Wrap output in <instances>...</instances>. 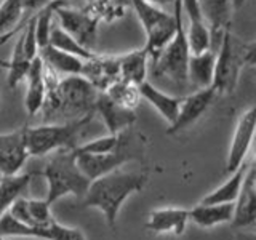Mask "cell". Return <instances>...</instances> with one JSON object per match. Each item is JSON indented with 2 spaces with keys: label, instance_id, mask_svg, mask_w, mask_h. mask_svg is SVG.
Returning <instances> with one entry per match:
<instances>
[{
  "label": "cell",
  "instance_id": "obj_1",
  "mask_svg": "<svg viewBox=\"0 0 256 240\" xmlns=\"http://www.w3.org/2000/svg\"><path fill=\"white\" fill-rule=\"evenodd\" d=\"M58 77L60 76L56 72L45 66L46 96L40 109L44 110L45 118L52 120L53 124L56 117L66 116L69 122V120L94 114V101L100 92L82 76Z\"/></svg>",
  "mask_w": 256,
  "mask_h": 240
},
{
  "label": "cell",
  "instance_id": "obj_2",
  "mask_svg": "<svg viewBox=\"0 0 256 240\" xmlns=\"http://www.w3.org/2000/svg\"><path fill=\"white\" fill-rule=\"evenodd\" d=\"M148 184V174L138 172L117 170L102 174L90 182L85 196L82 197V205L85 208H98L106 216L110 228H116L117 216L124 202L134 192H140Z\"/></svg>",
  "mask_w": 256,
  "mask_h": 240
},
{
  "label": "cell",
  "instance_id": "obj_3",
  "mask_svg": "<svg viewBox=\"0 0 256 240\" xmlns=\"http://www.w3.org/2000/svg\"><path fill=\"white\" fill-rule=\"evenodd\" d=\"M94 114L61 124H46L40 126H24V141L29 156L42 157L61 149H74L80 133L90 125Z\"/></svg>",
  "mask_w": 256,
  "mask_h": 240
},
{
  "label": "cell",
  "instance_id": "obj_4",
  "mask_svg": "<svg viewBox=\"0 0 256 240\" xmlns=\"http://www.w3.org/2000/svg\"><path fill=\"white\" fill-rule=\"evenodd\" d=\"M214 72L212 86L218 94L230 93L238 84L240 72L246 64L253 62L254 45H242L237 42L230 28L224 29L220 38L218 50H214Z\"/></svg>",
  "mask_w": 256,
  "mask_h": 240
},
{
  "label": "cell",
  "instance_id": "obj_5",
  "mask_svg": "<svg viewBox=\"0 0 256 240\" xmlns=\"http://www.w3.org/2000/svg\"><path fill=\"white\" fill-rule=\"evenodd\" d=\"M44 176L48 182V194L45 200L50 205L69 194L84 197L92 182L77 166L72 149L53 152L52 158L44 168Z\"/></svg>",
  "mask_w": 256,
  "mask_h": 240
},
{
  "label": "cell",
  "instance_id": "obj_6",
  "mask_svg": "<svg viewBox=\"0 0 256 240\" xmlns=\"http://www.w3.org/2000/svg\"><path fill=\"white\" fill-rule=\"evenodd\" d=\"M173 13L176 18V30L173 38L168 42L157 58L152 61V72L157 77H168L176 84L188 82V62H189V44L186 37V29L182 22V6L180 0H174Z\"/></svg>",
  "mask_w": 256,
  "mask_h": 240
},
{
  "label": "cell",
  "instance_id": "obj_7",
  "mask_svg": "<svg viewBox=\"0 0 256 240\" xmlns=\"http://www.w3.org/2000/svg\"><path fill=\"white\" fill-rule=\"evenodd\" d=\"M130 6L134 10L141 26L144 28V32H146L144 50L149 53V60L154 61L174 36V13H168L164 8L148 4L146 0H130Z\"/></svg>",
  "mask_w": 256,
  "mask_h": 240
},
{
  "label": "cell",
  "instance_id": "obj_8",
  "mask_svg": "<svg viewBox=\"0 0 256 240\" xmlns=\"http://www.w3.org/2000/svg\"><path fill=\"white\" fill-rule=\"evenodd\" d=\"M130 140V133H128V130H125L122 133V141H120L118 148L112 152H108V154H76L72 150L76 156V164L80 168V172L90 181H93L102 174L117 170L124 164L130 162V160L140 156L138 150L132 146Z\"/></svg>",
  "mask_w": 256,
  "mask_h": 240
},
{
  "label": "cell",
  "instance_id": "obj_9",
  "mask_svg": "<svg viewBox=\"0 0 256 240\" xmlns=\"http://www.w3.org/2000/svg\"><path fill=\"white\" fill-rule=\"evenodd\" d=\"M0 236L4 237H36L45 240H86L77 228L62 226L54 218L42 226H26L13 220L6 212L0 216Z\"/></svg>",
  "mask_w": 256,
  "mask_h": 240
},
{
  "label": "cell",
  "instance_id": "obj_10",
  "mask_svg": "<svg viewBox=\"0 0 256 240\" xmlns=\"http://www.w3.org/2000/svg\"><path fill=\"white\" fill-rule=\"evenodd\" d=\"M54 16H58L60 26L74 37L78 44L90 48L96 42V34H98L100 21L93 14L88 13L85 8L77 10V8L68 6V4H58L54 8Z\"/></svg>",
  "mask_w": 256,
  "mask_h": 240
},
{
  "label": "cell",
  "instance_id": "obj_11",
  "mask_svg": "<svg viewBox=\"0 0 256 240\" xmlns=\"http://www.w3.org/2000/svg\"><path fill=\"white\" fill-rule=\"evenodd\" d=\"M216 96H218V92L213 86H206V88H198L197 92L186 96V98H181L178 116H176L174 122L170 124V126L166 128V134L180 133L184 128L194 125L210 109L213 101L216 100Z\"/></svg>",
  "mask_w": 256,
  "mask_h": 240
},
{
  "label": "cell",
  "instance_id": "obj_12",
  "mask_svg": "<svg viewBox=\"0 0 256 240\" xmlns=\"http://www.w3.org/2000/svg\"><path fill=\"white\" fill-rule=\"evenodd\" d=\"M254 128H256V109L254 106H252L238 117L234 134H232V142L226 160L228 173L236 172L245 162V157L248 154V150H250V146L254 138Z\"/></svg>",
  "mask_w": 256,
  "mask_h": 240
},
{
  "label": "cell",
  "instance_id": "obj_13",
  "mask_svg": "<svg viewBox=\"0 0 256 240\" xmlns=\"http://www.w3.org/2000/svg\"><path fill=\"white\" fill-rule=\"evenodd\" d=\"M29 152L24 141L22 128L0 134V174H16L26 164Z\"/></svg>",
  "mask_w": 256,
  "mask_h": 240
},
{
  "label": "cell",
  "instance_id": "obj_14",
  "mask_svg": "<svg viewBox=\"0 0 256 240\" xmlns=\"http://www.w3.org/2000/svg\"><path fill=\"white\" fill-rule=\"evenodd\" d=\"M256 221V172L254 165H248L242 188L234 202V214H232V226L248 228Z\"/></svg>",
  "mask_w": 256,
  "mask_h": 240
},
{
  "label": "cell",
  "instance_id": "obj_15",
  "mask_svg": "<svg viewBox=\"0 0 256 240\" xmlns=\"http://www.w3.org/2000/svg\"><path fill=\"white\" fill-rule=\"evenodd\" d=\"M94 114L101 116L109 134H118L125 130H130L132 125L136 122V114L133 109L118 106L104 93H98L96 96Z\"/></svg>",
  "mask_w": 256,
  "mask_h": 240
},
{
  "label": "cell",
  "instance_id": "obj_16",
  "mask_svg": "<svg viewBox=\"0 0 256 240\" xmlns=\"http://www.w3.org/2000/svg\"><path fill=\"white\" fill-rule=\"evenodd\" d=\"M82 77L86 78L100 93L118 80V56L94 54L84 62Z\"/></svg>",
  "mask_w": 256,
  "mask_h": 240
},
{
  "label": "cell",
  "instance_id": "obj_17",
  "mask_svg": "<svg viewBox=\"0 0 256 240\" xmlns=\"http://www.w3.org/2000/svg\"><path fill=\"white\" fill-rule=\"evenodd\" d=\"M24 80H28L26 96H24V108H26L29 117H34L37 112L42 109L45 96H46V85H45V64L42 58L37 54L30 61L29 70Z\"/></svg>",
  "mask_w": 256,
  "mask_h": 240
},
{
  "label": "cell",
  "instance_id": "obj_18",
  "mask_svg": "<svg viewBox=\"0 0 256 240\" xmlns=\"http://www.w3.org/2000/svg\"><path fill=\"white\" fill-rule=\"evenodd\" d=\"M198 5L206 26L210 29L213 48L216 42L220 44L224 29L230 28V12L234 10L232 2L230 0H198Z\"/></svg>",
  "mask_w": 256,
  "mask_h": 240
},
{
  "label": "cell",
  "instance_id": "obj_19",
  "mask_svg": "<svg viewBox=\"0 0 256 240\" xmlns=\"http://www.w3.org/2000/svg\"><path fill=\"white\" fill-rule=\"evenodd\" d=\"M189 221V210L186 208H158L149 213V221L146 228L156 234L162 232H174L182 236Z\"/></svg>",
  "mask_w": 256,
  "mask_h": 240
},
{
  "label": "cell",
  "instance_id": "obj_20",
  "mask_svg": "<svg viewBox=\"0 0 256 240\" xmlns=\"http://www.w3.org/2000/svg\"><path fill=\"white\" fill-rule=\"evenodd\" d=\"M38 56L42 58L45 66L58 76H82L85 61L74 54L61 52L52 45H45L38 50Z\"/></svg>",
  "mask_w": 256,
  "mask_h": 240
},
{
  "label": "cell",
  "instance_id": "obj_21",
  "mask_svg": "<svg viewBox=\"0 0 256 240\" xmlns=\"http://www.w3.org/2000/svg\"><path fill=\"white\" fill-rule=\"evenodd\" d=\"M138 92L142 100H146L152 108H156L157 112L162 116L168 124H173L176 116H178L181 98L176 96L166 94L164 92H160L158 88H156L150 82L144 80L142 84L138 85Z\"/></svg>",
  "mask_w": 256,
  "mask_h": 240
},
{
  "label": "cell",
  "instance_id": "obj_22",
  "mask_svg": "<svg viewBox=\"0 0 256 240\" xmlns=\"http://www.w3.org/2000/svg\"><path fill=\"white\" fill-rule=\"evenodd\" d=\"M148 62L149 53L144 50V46L140 50H133L126 54L118 56V77L120 80L138 86L146 80L148 76Z\"/></svg>",
  "mask_w": 256,
  "mask_h": 240
},
{
  "label": "cell",
  "instance_id": "obj_23",
  "mask_svg": "<svg viewBox=\"0 0 256 240\" xmlns=\"http://www.w3.org/2000/svg\"><path fill=\"white\" fill-rule=\"evenodd\" d=\"M232 214H234V204H198L189 210V221L196 222L200 228H213L216 224L230 222Z\"/></svg>",
  "mask_w": 256,
  "mask_h": 240
},
{
  "label": "cell",
  "instance_id": "obj_24",
  "mask_svg": "<svg viewBox=\"0 0 256 240\" xmlns=\"http://www.w3.org/2000/svg\"><path fill=\"white\" fill-rule=\"evenodd\" d=\"M214 58L216 53L213 48L197 54H190L188 62V80H190L197 88L212 86L213 72H214Z\"/></svg>",
  "mask_w": 256,
  "mask_h": 240
},
{
  "label": "cell",
  "instance_id": "obj_25",
  "mask_svg": "<svg viewBox=\"0 0 256 240\" xmlns=\"http://www.w3.org/2000/svg\"><path fill=\"white\" fill-rule=\"evenodd\" d=\"M248 165L244 162L240 165L236 172L230 173V178L222 182L220 188H216L214 190H212L210 194H206L198 204L202 205H214V204H234L236 198L240 192V188H242V182L245 178V173L248 170Z\"/></svg>",
  "mask_w": 256,
  "mask_h": 240
},
{
  "label": "cell",
  "instance_id": "obj_26",
  "mask_svg": "<svg viewBox=\"0 0 256 240\" xmlns=\"http://www.w3.org/2000/svg\"><path fill=\"white\" fill-rule=\"evenodd\" d=\"M32 180L30 173L6 174L0 180V216H2L16 198L22 197Z\"/></svg>",
  "mask_w": 256,
  "mask_h": 240
},
{
  "label": "cell",
  "instance_id": "obj_27",
  "mask_svg": "<svg viewBox=\"0 0 256 240\" xmlns=\"http://www.w3.org/2000/svg\"><path fill=\"white\" fill-rule=\"evenodd\" d=\"M30 61L26 53L22 50V42H21V37H18L16 40V45L13 48V53H12V58L8 61H0V68L6 69V85L10 88L18 86V84L21 80H24L26 77L29 66H30Z\"/></svg>",
  "mask_w": 256,
  "mask_h": 240
},
{
  "label": "cell",
  "instance_id": "obj_28",
  "mask_svg": "<svg viewBox=\"0 0 256 240\" xmlns=\"http://www.w3.org/2000/svg\"><path fill=\"white\" fill-rule=\"evenodd\" d=\"M48 45H52L54 48H58L61 52H66L77 56L80 60H90L96 53H93L90 48L84 46L82 44H78L77 40L72 37L70 34H68L60 24H52V29H50V38H48Z\"/></svg>",
  "mask_w": 256,
  "mask_h": 240
},
{
  "label": "cell",
  "instance_id": "obj_29",
  "mask_svg": "<svg viewBox=\"0 0 256 240\" xmlns=\"http://www.w3.org/2000/svg\"><path fill=\"white\" fill-rule=\"evenodd\" d=\"M126 6H130V0H88L85 10L100 22H110L124 16Z\"/></svg>",
  "mask_w": 256,
  "mask_h": 240
},
{
  "label": "cell",
  "instance_id": "obj_30",
  "mask_svg": "<svg viewBox=\"0 0 256 240\" xmlns=\"http://www.w3.org/2000/svg\"><path fill=\"white\" fill-rule=\"evenodd\" d=\"M101 93H104L109 100L117 102L118 106H124V108L133 109V110L138 108V104L141 101L138 86L133 85V84L124 82V80H120V78L116 80V82L112 84L108 90H104Z\"/></svg>",
  "mask_w": 256,
  "mask_h": 240
},
{
  "label": "cell",
  "instance_id": "obj_31",
  "mask_svg": "<svg viewBox=\"0 0 256 240\" xmlns=\"http://www.w3.org/2000/svg\"><path fill=\"white\" fill-rule=\"evenodd\" d=\"M22 14V0H4L2 5H0V36L18 28L22 22H20Z\"/></svg>",
  "mask_w": 256,
  "mask_h": 240
},
{
  "label": "cell",
  "instance_id": "obj_32",
  "mask_svg": "<svg viewBox=\"0 0 256 240\" xmlns=\"http://www.w3.org/2000/svg\"><path fill=\"white\" fill-rule=\"evenodd\" d=\"M122 133L101 136V138L92 140L88 142L77 144L72 150H74L76 154H108V152H112L118 148L120 141H122Z\"/></svg>",
  "mask_w": 256,
  "mask_h": 240
},
{
  "label": "cell",
  "instance_id": "obj_33",
  "mask_svg": "<svg viewBox=\"0 0 256 240\" xmlns=\"http://www.w3.org/2000/svg\"><path fill=\"white\" fill-rule=\"evenodd\" d=\"M186 37H188L190 54L202 53V52H206L212 48L210 29H208L205 21L189 24V30H186Z\"/></svg>",
  "mask_w": 256,
  "mask_h": 240
},
{
  "label": "cell",
  "instance_id": "obj_34",
  "mask_svg": "<svg viewBox=\"0 0 256 240\" xmlns=\"http://www.w3.org/2000/svg\"><path fill=\"white\" fill-rule=\"evenodd\" d=\"M50 204L46 202L45 198L37 200V198H28V210L32 218L34 226H42L53 220V214L50 210Z\"/></svg>",
  "mask_w": 256,
  "mask_h": 240
},
{
  "label": "cell",
  "instance_id": "obj_35",
  "mask_svg": "<svg viewBox=\"0 0 256 240\" xmlns=\"http://www.w3.org/2000/svg\"><path fill=\"white\" fill-rule=\"evenodd\" d=\"M181 6H182V13L188 14L189 18V24H194V22H204V16L202 12H200V5H198V0H180Z\"/></svg>",
  "mask_w": 256,
  "mask_h": 240
},
{
  "label": "cell",
  "instance_id": "obj_36",
  "mask_svg": "<svg viewBox=\"0 0 256 240\" xmlns=\"http://www.w3.org/2000/svg\"><path fill=\"white\" fill-rule=\"evenodd\" d=\"M53 2V0H22V6H24V13L34 14L40 10H44L45 6H48Z\"/></svg>",
  "mask_w": 256,
  "mask_h": 240
},
{
  "label": "cell",
  "instance_id": "obj_37",
  "mask_svg": "<svg viewBox=\"0 0 256 240\" xmlns=\"http://www.w3.org/2000/svg\"><path fill=\"white\" fill-rule=\"evenodd\" d=\"M28 18H29V16H28ZM28 18L26 20H24L21 24H20V26L18 28H16V29H13V30H10V32H6V34H4V36H0V45H4V44H6L8 42V40H10L12 37H14L16 34H18V32H21L22 30V28L24 26H26V22H28Z\"/></svg>",
  "mask_w": 256,
  "mask_h": 240
},
{
  "label": "cell",
  "instance_id": "obj_38",
  "mask_svg": "<svg viewBox=\"0 0 256 240\" xmlns=\"http://www.w3.org/2000/svg\"><path fill=\"white\" fill-rule=\"evenodd\" d=\"M148 4L150 5H154V6H158V8H164V10H166L168 6H172L174 5V0H146Z\"/></svg>",
  "mask_w": 256,
  "mask_h": 240
},
{
  "label": "cell",
  "instance_id": "obj_39",
  "mask_svg": "<svg viewBox=\"0 0 256 240\" xmlns=\"http://www.w3.org/2000/svg\"><path fill=\"white\" fill-rule=\"evenodd\" d=\"M0 240H6V237H4V236H0Z\"/></svg>",
  "mask_w": 256,
  "mask_h": 240
}]
</instances>
